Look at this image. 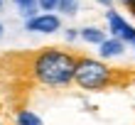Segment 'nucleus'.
I'll return each mask as SVG.
<instances>
[{"label":"nucleus","mask_w":135,"mask_h":125,"mask_svg":"<svg viewBox=\"0 0 135 125\" xmlns=\"http://www.w3.org/2000/svg\"><path fill=\"white\" fill-rule=\"evenodd\" d=\"M79 57L59 47H47L39 49L30 61V74L39 86L47 88H66L74 83Z\"/></svg>","instance_id":"f257e3e1"},{"label":"nucleus","mask_w":135,"mask_h":125,"mask_svg":"<svg viewBox=\"0 0 135 125\" xmlns=\"http://www.w3.org/2000/svg\"><path fill=\"white\" fill-rule=\"evenodd\" d=\"M74 83L81 91H103L115 83V69H110L103 59L93 57H79Z\"/></svg>","instance_id":"f03ea898"},{"label":"nucleus","mask_w":135,"mask_h":125,"mask_svg":"<svg viewBox=\"0 0 135 125\" xmlns=\"http://www.w3.org/2000/svg\"><path fill=\"white\" fill-rule=\"evenodd\" d=\"M25 27H27V32L54 34V32L61 29V20H59V15H54V12H39V15H35V17H30L25 22Z\"/></svg>","instance_id":"7ed1b4c3"},{"label":"nucleus","mask_w":135,"mask_h":125,"mask_svg":"<svg viewBox=\"0 0 135 125\" xmlns=\"http://www.w3.org/2000/svg\"><path fill=\"white\" fill-rule=\"evenodd\" d=\"M106 22H108L110 37H118V39H123L125 44H133V39H135V27H130L128 22H125V17H120L113 7L106 12Z\"/></svg>","instance_id":"20e7f679"},{"label":"nucleus","mask_w":135,"mask_h":125,"mask_svg":"<svg viewBox=\"0 0 135 125\" xmlns=\"http://www.w3.org/2000/svg\"><path fill=\"white\" fill-rule=\"evenodd\" d=\"M98 49H101V57H103V59L120 57V54L125 52V42H123V39H118V37H108V39L103 42Z\"/></svg>","instance_id":"39448f33"},{"label":"nucleus","mask_w":135,"mask_h":125,"mask_svg":"<svg viewBox=\"0 0 135 125\" xmlns=\"http://www.w3.org/2000/svg\"><path fill=\"white\" fill-rule=\"evenodd\" d=\"M81 39L89 42V44H98V47H101L108 37H106V32H103L101 27H84V29H81Z\"/></svg>","instance_id":"423d86ee"},{"label":"nucleus","mask_w":135,"mask_h":125,"mask_svg":"<svg viewBox=\"0 0 135 125\" xmlns=\"http://www.w3.org/2000/svg\"><path fill=\"white\" fill-rule=\"evenodd\" d=\"M15 125H44V123H42V118H39L37 113L22 108V111H17V115H15Z\"/></svg>","instance_id":"0eeeda50"},{"label":"nucleus","mask_w":135,"mask_h":125,"mask_svg":"<svg viewBox=\"0 0 135 125\" xmlns=\"http://www.w3.org/2000/svg\"><path fill=\"white\" fill-rule=\"evenodd\" d=\"M15 5L22 10V15L30 20V17H35V12H37V0H12Z\"/></svg>","instance_id":"6e6552de"},{"label":"nucleus","mask_w":135,"mask_h":125,"mask_svg":"<svg viewBox=\"0 0 135 125\" xmlns=\"http://www.w3.org/2000/svg\"><path fill=\"white\" fill-rule=\"evenodd\" d=\"M76 10H79V0H59V12L76 15Z\"/></svg>","instance_id":"1a4fd4ad"},{"label":"nucleus","mask_w":135,"mask_h":125,"mask_svg":"<svg viewBox=\"0 0 135 125\" xmlns=\"http://www.w3.org/2000/svg\"><path fill=\"white\" fill-rule=\"evenodd\" d=\"M37 7L42 12H54L59 10V0H37Z\"/></svg>","instance_id":"9d476101"},{"label":"nucleus","mask_w":135,"mask_h":125,"mask_svg":"<svg viewBox=\"0 0 135 125\" xmlns=\"http://www.w3.org/2000/svg\"><path fill=\"white\" fill-rule=\"evenodd\" d=\"M76 37H81V29H66V39L69 42H74Z\"/></svg>","instance_id":"9b49d317"},{"label":"nucleus","mask_w":135,"mask_h":125,"mask_svg":"<svg viewBox=\"0 0 135 125\" xmlns=\"http://www.w3.org/2000/svg\"><path fill=\"white\" fill-rule=\"evenodd\" d=\"M120 3H123L125 7H128L130 12H135V0H120Z\"/></svg>","instance_id":"f8f14e48"},{"label":"nucleus","mask_w":135,"mask_h":125,"mask_svg":"<svg viewBox=\"0 0 135 125\" xmlns=\"http://www.w3.org/2000/svg\"><path fill=\"white\" fill-rule=\"evenodd\" d=\"M96 3H98V5H103V7H108V10H110V5H113V0H96Z\"/></svg>","instance_id":"ddd939ff"},{"label":"nucleus","mask_w":135,"mask_h":125,"mask_svg":"<svg viewBox=\"0 0 135 125\" xmlns=\"http://www.w3.org/2000/svg\"><path fill=\"white\" fill-rule=\"evenodd\" d=\"M0 34H3V25H0Z\"/></svg>","instance_id":"4468645a"},{"label":"nucleus","mask_w":135,"mask_h":125,"mask_svg":"<svg viewBox=\"0 0 135 125\" xmlns=\"http://www.w3.org/2000/svg\"><path fill=\"white\" fill-rule=\"evenodd\" d=\"M0 7H3V0H0Z\"/></svg>","instance_id":"2eb2a0df"},{"label":"nucleus","mask_w":135,"mask_h":125,"mask_svg":"<svg viewBox=\"0 0 135 125\" xmlns=\"http://www.w3.org/2000/svg\"><path fill=\"white\" fill-rule=\"evenodd\" d=\"M133 47H135V39H133Z\"/></svg>","instance_id":"dca6fc26"},{"label":"nucleus","mask_w":135,"mask_h":125,"mask_svg":"<svg viewBox=\"0 0 135 125\" xmlns=\"http://www.w3.org/2000/svg\"><path fill=\"white\" fill-rule=\"evenodd\" d=\"M133 15H135V12H133Z\"/></svg>","instance_id":"f3484780"}]
</instances>
